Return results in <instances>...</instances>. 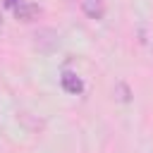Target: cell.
I'll return each mask as SVG.
<instances>
[{"mask_svg": "<svg viewBox=\"0 0 153 153\" xmlns=\"http://www.w3.org/2000/svg\"><path fill=\"white\" fill-rule=\"evenodd\" d=\"M81 10L91 19H103L105 14V2L103 0H81Z\"/></svg>", "mask_w": 153, "mask_h": 153, "instance_id": "2", "label": "cell"}, {"mask_svg": "<svg viewBox=\"0 0 153 153\" xmlns=\"http://www.w3.org/2000/svg\"><path fill=\"white\" fill-rule=\"evenodd\" d=\"M60 81H62V88H65L67 93H72V96H79V93L84 91V81H81V76H76V74L69 72V69L62 72Z\"/></svg>", "mask_w": 153, "mask_h": 153, "instance_id": "1", "label": "cell"}, {"mask_svg": "<svg viewBox=\"0 0 153 153\" xmlns=\"http://www.w3.org/2000/svg\"><path fill=\"white\" fill-rule=\"evenodd\" d=\"M38 12H41V10H38V5H33V2H19V5L14 7V14H17V19H22V22H31Z\"/></svg>", "mask_w": 153, "mask_h": 153, "instance_id": "3", "label": "cell"}, {"mask_svg": "<svg viewBox=\"0 0 153 153\" xmlns=\"http://www.w3.org/2000/svg\"><path fill=\"white\" fill-rule=\"evenodd\" d=\"M19 2H22V0H5V5H7V7H12V10H14Z\"/></svg>", "mask_w": 153, "mask_h": 153, "instance_id": "4", "label": "cell"}]
</instances>
